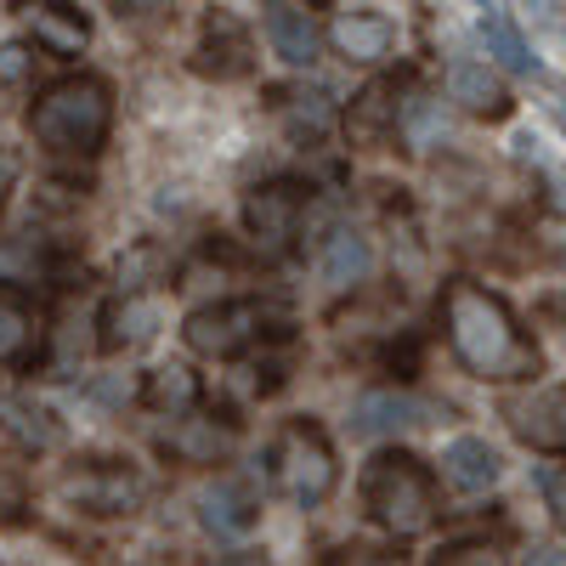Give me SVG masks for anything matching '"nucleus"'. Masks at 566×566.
<instances>
[{
    "label": "nucleus",
    "instance_id": "nucleus-32",
    "mask_svg": "<svg viewBox=\"0 0 566 566\" xmlns=\"http://www.w3.org/2000/svg\"><path fill=\"white\" fill-rule=\"evenodd\" d=\"M357 566H402V560H397V555H363Z\"/></svg>",
    "mask_w": 566,
    "mask_h": 566
},
{
    "label": "nucleus",
    "instance_id": "nucleus-3",
    "mask_svg": "<svg viewBox=\"0 0 566 566\" xmlns=\"http://www.w3.org/2000/svg\"><path fill=\"white\" fill-rule=\"evenodd\" d=\"M357 493H363V510L391 538H419L437 522V476H431V464L413 459V453H374Z\"/></svg>",
    "mask_w": 566,
    "mask_h": 566
},
{
    "label": "nucleus",
    "instance_id": "nucleus-5",
    "mask_svg": "<svg viewBox=\"0 0 566 566\" xmlns=\"http://www.w3.org/2000/svg\"><path fill=\"white\" fill-rule=\"evenodd\" d=\"M266 323H272V306H261V301H216L187 317L181 335L199 357H239L266 335Z\"/></svg>",
    "mask_w": 566,
    "mask_h": 566
},
{
    "label": "nucleus",
    "instance_id": "nucleus-4",
    "mask_svg": "<svg viewBox=\"0 0 566 566\" xmlns=\"http://www.w3.org/2000/svg\"><path fill=\"white\" fill-rule=\"evenodd\" d=\"M272 482L277 493L301 504V510H317L340 482V464H335V442L323 437L317 419H290L272 442Z\"/></svg>",
    "mask_w": 566,
    "mask_h": 566
},
{
    "label": "nucleus",
    "instance_id": "nucleus-22",
    "mask_svg": "<svg viewBox=\"0 0 566 566\" xmlns=\"http://www.w3.org/2000/svg\"><path fill=\"white\" fill-rule=\"evenodd\" d=\"M0 431H12L23 448H40V453L63 442L57 419L45 413V408H34V402H0Z\"/></svg>",
    "mask_w": 566,
    "mask_h": 566
},
{
    "label": "nucleus",
    "instance_id": "nucleus-21",
    "mask_svg": "<svg viewBox=\"0 0 566 566\" xmlns=\"http://www.w3.org/2000/svg\"><path fill=\"white\" fill-rule=\"evenodd\" d=\"M142 402H148L154 413H170V419H181L187 408L199 402V380L187 374L181 363H170V368H154L148 374V386H142Z\"/></svg>",
    "mask_w": 566,
    "mask_h": 566
},
{
    "label": "nucleus",
    "instance_id": "nucleus-26",
    "mask_svg": "<svg viewBox=\"0 0 566 566\" xmlns=\"http://www.w3.org/2000/svg\"><path fill=\"white\" fill-rule=\"evenodd\" d=\"M424 566H510V560H504V549H499L493 538H453V544H442Z\"/></svg>",
    "mask_w": 566,
    "mask_h": 566
},
{
    "label": "nucleus",
    "instance_id": "nucleus-17",
    "mask_svg": "<svg viewBox=\"0 0 566 566\" xmlns=\"http://www.w3.org/2000/svg\"><path fill=\"white\" fill-rule=\"evenodd\" d=\"M419 419H424V408L408 391H363L352 402V431L357 437H397V431H413Z\"/></svg>",
    "mask_w": 566,
    "mask_h": 566
},
{
    "label": "nucleus",
    "instance_id": "nucleus-27",
    "mask_svg": "<svg viewBox=\"0 0 566 566\" xmlns=\"http://www.w3.org/2000/svg\"><path fill=\"white\" fill-rule=\"evenodd\" d=\"M29 74H34V45L7 40V45H0V85H23Z\"/></svg>",
    "mask_w": 566,
    "mask_h": 566
},
{
    "label": "nucleus",
    "instance_id": "nucleus-16",
    "mask_svg": "<svg viewBox=\"0 0 566 566\" xmlns=\"http://www.w3.org/2000/svg\"><path fill=\"white\" fill-rule=\"evenodd\" d=\"M159 323H165V306L154 295H125L103 312V346L108 352H130V346H148L159 335Z\"/></svg>",
    "mask_w": 566,
    "mask_h": 566
},
{
    "label": "nucleus",
    "instance_id": "nucleus-33",
    "mask_svg": "<svg viewBox=\"0 0 566 566\" xmlns=\"http://www.w3.org/2000/svg\"><path fill=\"white\" fill-rule=\"evenodd\" d=\"M533 7H544V18H555V12L566 7V0H533Z\"/></svg>",
    "mask_w": 566,
    "mask_h": 566
},
{
    "label": "nucleus",
    "instance_id": "nucleus-23",
    "mask_svg": "<svg viewBox=\"0 0 566 566\" xmlns=\"http://www.w3.org/2000/svg\"><path fill=\"white\" fill-rule=\"evenodd\" d=\"M482 40H488V57H499L510 74H538V57H533V45L515 34V23L510 18H482Z\"/></svg>",
    "mask_w": 566,
    "mask_h": 566
},
{
    "label": "nucleus",
    "instance_id": "nucleus-31",
    "mask_svg": "<svg viewBox=\"0 0 566 566\" xmlns=\"http://www.w3.org/2000/svg\"><path fill=\"white\" fill-rule=\"evenodd\" d=\"M210 566H266V560L261 555H216Z\"/></svg>",
    "mask_w": 566,
    "mask_h": 566
},
{
    "label": "nucleus",
    "instance_id": "nucleus-12",
    "mask_svg": "<svg viewBox=\"0 0 566 566\" xmlns=\"http://www.w3.org/2000/svg\"><path fill=\"white\" fill-rule=\"evenodd\" d=\"M397 80H368L352 108H346V136L357 142V148H380V142L397 130Z\"/></svg>",
    "mask_w": 566,
    "mask_h": 566
},
{
    "label": "nucleus",
    "instance_id": "nucleus-30",
    "mask_svg": "<svg viewBox=\"0 0 566 566\" xmlns=\"http://www.w3.org/2000/svg\"><path fill=\"white\" fill-rule=\"evenodd\" d=\"M527 566H566V549H555V544H538V549L527 555Z\"/></svg>",
    "mask_w": 566,
    "mask_h": 566
},
{
    "label": "nucleus",
    "instance_id": "nucleus-6",
    "mask_svg": "<svg viewBox=\"0 0 566 566\" xmlns=\"http://www.w3.org/2000/svg\"><path fill=\"white\" fill-rule=\"evenodd\" d=\"M57 499L85 510V515H130L142 504V476L130 464H114V459H97V464H80L57 482Z\"/></svg>",
    "mask_w": 566,
    "mask_h": 566
},
{
    "label": "nucleus",
    "instance_id": "nucleus-15",
    "mask_svg": "<svg viewBox=\"0 0 566 566\" xmlns=\"http://www.w3.org/2000/svg\"><path fill=\"white\" fill-rule=\"evenodd\" d=\"M448 103H459L464 114H482V119H504L510 114V91L488 63H453L448 69Z\"/></svg>",
    "mask_w": 566,
    "mask_h": 566
},
{
    "label": "nucleus",
    "instance_id": "nucleus-20",
    "mask_svg": "<svg viewBox=\"0 0 566 566\" xmlns=\"http://www.w3.org/2000/svg\"><path fill=\"white\" fill-rule=\"evenodd\" d=\"M165 448L176 459H193V464H216L227 448H232V424H216V419H181L176 431L165 437Z\"/></svg>",
    "mask_w": 566,
    "mask_h": 566
},
{
    "label": "nucleus",
    "instance_id": "nucleus-19",
    "mask_svg": "<svg viewBox=\"0 0 566 566\" xmlns=\"http://www.w3.org/2000/svg\"><path fill=\"white\" fill-rule=\"evenodd\" d=\"M323 283H335V290H352V283H363L368 277V266H374V250H368V239L363 232H328V244H323Z\"/></svg>",
    "mask_w": 566,
    "mask_h": 566
},
{
    "label": "nucleus",
    "instance_id": "nucleus-28",
    "mask_svg": "<svg viewBox=\"0 0 566 566\" xmlns=\"http://www.w3.org/2000/svg\"><path fill=\"white\" fill-rule=\"evenodd\" d=\"M544 504H549V515H555V527L566 533V464L544 470Z\"/></svg>",
    "mask_w": 566,
    "mask_h": 566
},
{
    "label": "nucleus",
    "instance_id": "nucleus-24",
    "mask_svg": "<svg viewBox=\"0 0 566 566\" xmlns=\"http://www.w3.org/2000/svg\"><path fill=\"white\" fill-rule=\"evenodd\" d=\"M34 346V306L0 290V363H18Z\"/></svg>",
    "mask_w": 566,
    "mask_h": 566
},
{
    "label": "nucleus",
    "instance_id": "nucleus-34",
    "mask_svg": "<svg viewBox=\"0 0 566 566\" xmlns=\"http://www.w3.org/2000/svg\"><path fill=\"white\" fill-rule=\"evenodd\" d=\"M560 130H566V108H560Z\"/></svg>",
    "mask_w": 566,
    "mask_h": 566
},
{
    "label": "nucleus",
    "instance_id": "nucleus-18",
    "mask_svg": "<svg viewBox=\"0 0 566 566\" xmlns=\"http://www.w3.org/2000/svg\"><path fill=\"white\" fill-rule=\"evenodd\" d=\"M515 437L544 453H566V391H549V397H533L527 408H515Z\"/></svg>",
    "mask_w": 566,
    "mask_h": 566
},
{
    "label": "nucleus",
    "instance_id": "nucleus-1",
    "mask_svg": "<svg viewBox=\"0 0 566 566\" xmlns=\"http://www.w3.org/2000/svg\"><path fill=\"white\" fill-rule=\"evenodd\" d=\"M442 328H448L453 357L488 386H515L538 374V346L522 328V317L476 277H453L442 290Z\"/></svg>",
    "mask_w": 566,
    "mask_h": 566
},
{
    "label": "nucleus",
    "instance_id": "nucleus-7",
    "mask_svg": "<svg viewBox=\"0 0 566 566\" xmlns=\"http://www.w3.org/2000/svg\"><path fill=\"white\" fill-rule=\"evenodd\" d=\"M250 63H255L250 29L232 18V12H210L205 29H199V45H193V69L210 74V80H244Z\"/></svg>",
    "mask_w": 566,
    "mask_h": 566
},
{
    "label": "nucleus",
    "instance_id": "nucleus-14",
    "mask_svg": "<svg viewBox=\"0 0 566 566\" xmlns=\"http://www.w3.org/2000/svg\"><path fill=\"white\" fill-rule=\"evenodd\" d=\"M442 476H448V488H459V493H488V488H499V476H504V459H499V448L482 442V437H453V442L442 448Z\"/></svg>",
    "mask_w": 566,
    "mask_h": 566
},
{
    "label": "nucleus",
    "instance_id": "nucleus-2",
    "mask_svg": "<svg viewBox=\"0 0 566 566\" xmlns=\"http://www.w3.org/2000/svg\"><path fill=\"white\" fill-rule=\"evenodd\" d=\"M29 130L45 154L63 159H91L103 154V142L114 130V91L97 74H69L57 85H45L34 108H29Z\"/></svg>",
    "mask_w": 566,
    "mask_h": 566
},
{
    "label": "nucleus",
    "instance_id": "nucleus-8",
    "mask_svg": "<svg viewBox=\"0 0 566 566\" xmlns=\"http://www.w3.org/2000/svg\"><path fill=\"white\" fill-rule=\"evenodd\" d=\"M295 221H301V187L295 181L255 187V193L244 199V227H250V239L261 244V255H283V250H290Z\"/></svg>",
    "mask_w": 566,
    "mask_h": 566
},
{
    "label": "nucleus",
    "instance_id": "nucleus-13",
    "mask_svg": "<svg viewBox=\"0 0 566 566\" xmlns=\"http://www.w3.org/2000/svg\"><path fill=\"white\" fill-rule=\"evenodd\" d=\"M328 40H335V52L352 57V63H386L391 45H397V23L380 18V12H340L335 29H328Z\"/></svg>",
    "mask_w": 566,
    "mask_h": 566
},
{
    "label": "nucleus",
    "instance_id": "nucleus-9",
    "mask_svg": "<svg viewBox=\"0 0 566 566\" xmlns=\"http://www.w3.org/2000/svg\"><path fill=\"white\" fill-rule=\"evenodd\" d=\"M18 12L34 29V45H45L52 57H80L91 45V18L69 0H18Z\"/></svg>",
    "mask_w": 566,
    "mask_h": 566
},
{
    "label": "nucleus",
    "instance_id": "nucleus-11",
    "mask_svg": "<svg viewBox=\"0 0 566 566\" xmlns=\"http://www.w3.org/2000/svg\"><path fill=\"white\" fill-rule=\"evenodd\" d=\"M266 45H272V57H283L290 69H312L317 63V45H323V34H317V23H312V12H301V7H290V0H272L266 7Z\"/></svg>",
    "mask_w": 566,
    "mask_h": 566
},
{
    "label": "nucleus",
    "instance_id": "nucleus-10",
    "mask_svg": "<svg viewBox=\"0 0 566 566\" xmlns=\"http://www.w3.org/2000/svg\"><path fill=\"white\" fill-rule=\"evenodd\" d=\"M255 515H261V499H255V488L239 482V476H216V482L199 493V522H205L210 533H221V538L250 533Z\"/></svg>",
    "mask_w": 566,
    "mask_h": 566
},
{
    "label": "nucleus",
    "instance_id": "nucleus-29",
    "mask_svg": "<svg viewBox=\"0 0 566 566\" xmlns=\"http://www.w3.org/2000/svg\"><path fill=\"white\" fill-rule=\"evenodd\" d=\"M18 176H23V159H18V148H0V205H7V193L18 187Z\"/></svg>",
    "mask_w": 566,
    "mask_h": 566
},
{
    "label": "nucleus",
    "instance_id": "nucleus-25",
    "mask_svg": "<svg viewBox=\"0 0 566 566\" xmlns=\"http://www.w3.org/2000/svg\"><path fill=\"white\" fill-rule=\"evenodd\" d=\"M283 119L295 136H317L328 125V91H290L283 97Z\"/></svg>",
    "mask_w": 566,
    "mask_h": 566
}]
</instances>
